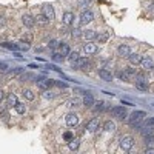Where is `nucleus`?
I'll return each instance as SVG.
<instances>
[{
    "label": "nucleus",
    "mask_w": 154,
    "mask_h": 154,
    "mask_svg": "<svg viewBox=\"0 0 154 154\" xmlns=\"http://www.w3.org/2000/svg\"><path fill=\"white\" fill-rule=\"evenodd\" d=\"M82 37L85 40H93V38H96V31L94 29H86V31L82 32Z\"/></svg>",
    "instance_id": "obj_18"
},
{
    "label": "nucleus",
    "mask_w": 154,
    "mask_h": 154,
    "mask_svg": "<svg viewBox=\"0 0 154 154\" xmlns=\"http://www.w3.org/2000/svg\"><path fill=\"white\" fill-rule=\"evenodd\" d=\"M22 22H23V25L26 28H34V25H35V19L31 17V16H28V14H25L22 17Z\"/></svg>",
    "instance_id": "obj_11"
},
{
    "label": "nucleus",
    "mask_w": 154,
    "mask_h": 154,
    "mask_svg": "<svg viewBox=\"0 0 154 154\" xmlns=\"http://www.w3.org/2000/svg\"><path fill=\"white\" fill-rule=\"evenodd\" d=\"M146 117V112L145 111H134L130 117V126L133 128H139L140 126V122Z\"/></svg>",
    "instance_id": "obj_1"
},
{
    "label": "nucleus",
    "mask_w": 154,
    "mask_h": 154,
    "mask_svg": "<svg viewBox=\"0 0 154 154\" xmlns=\"http://www.w3.org/2000/svg\"><path fill=\"white\" fill-rule=\"evenodd\" d=\"M145 143H146L148 146L154 145V136H152V134H148V136H145Z\"/></svg>",
    "instance_id": "obj_30"
},
{
    "label": "nucleus",
    "mask_w": 154,
    "mask_h": 154,
    "mask_svg": "<svg viewBox=\"0 0 154 154\" xmlns=\"http://www.w3.org/2000/svg\"><path fill=\"white\" fill-rule=\"evenodd\" d=\"M43 96H45L46 99H53V97H54V94H53V93H51V91H49V89H45V93H43Z\"/></svg>",
    "instance_id": "obj_37"
},
{
    "label": "nucleus",
    "mask_w": 154,
    "mask_h": 154,
    "mask_svg": "<svg viewBox=\"0 0 154 154\" xmlns=\"http://www.w3.org/2000/svg\"><path fill=\"white\" fill-rule=\"evenodd\" d=\"M14 108H16V111L19 114H25V112H26V106H25V103H20V102H17Z\"/></svg>",
    "instance_id": "obj_25"
},
{
    "label": "nucleus",
    "mask_w": 154,
    "mask_h": 154,
    "mask_svg": "<svg viewBox=\"0 0 154 154\" xmlns=\"http://www.w3.org/2000/svg\"><path fill=\"white\" fill-rule=\"evenodd\" d=\"M99 75H100L105 82H111V80H112V74H111L108 69H100V71H99Z\"/></svg>",
    "instance_id": "obj_15"
},
{
    "label": "nucleus",
    "mask_w": 154,
    "mask_h": 154,
    "mask_svg": "<svg viewBox=\"0 0 154 154\" xmlns=\"http://www.w3.org/2000/svg\"><path fill=\"white\" fill-rule=\"evenodd\" d=\"M71 34H72V37H75V38H79V37L82 35V31L75 28V29H72V32H71Z\"/></svg>",
    "instance_id": "obj_35"
},
{
    "label": "nucleus",
    "mask_w": 154,
    "mask_h": 154,
    "mask_svg": "<svg viewBox=\"0 0 154 154\" xmlns=\"http://www.w3.org/2000/svg\"><path fill=\"white\" fill-rule=\"evenodd\" d=\"M111 114L114 116V117L123 120V119L126 117V109H125L123 106H114V108L111 109Z\"/></svg>",
    "instance_id": "obj_4"
},
{
    "label": "nucleus",
    "mask_w": 154,
    "mask_h": 154,
    "mask_svg": "<svg viewBox=\"0 0 154 154\" xmlns=\"http://www.w3.org/2000/svg\"><path fill=\"white\" fill-rule=\"evenodd\" d=\"M93 19H94V14H93L89 9L83 11L82 14H80V23H82V25H86V23H89V22H93Z\"/></svg>",
    "instance_id": "obj_6"
},
{
    "label": "nucleus",
    "mask_w": 154,
    "mask_h": 154,
    "mask_svg": "<svg viewBox=\"0 0 154 154\" xmlns=\"http://www.w3.org/2000/svg\"><path fill=\"white\" fill-rule=\"evenodd\" d=\"M68 146H69V149H77L79 148V139H71L69 140V143H68Z\"/></svg>",
    "instance_id": "obj_27"
},
{
    "label": "nucleus",
    "mask_w": 154,
    "mask_h": 154,
    "mask_svg": "<svg viewBox=\"0 0 154 154\" xmlns=\"http://www.w3.org/2000/svg\"><path fill=\"white\" fill-rule=\"evenodd\" d=\"M103 128H105V131H108V133H112V131L116 130V123H114V122H111V120H108V122H105Z\"/></svg>",
    "instance_id": "obj_23"
},
{
    "label": "nucleus",
    "mask_w": 154,
    "mask_h": 154,
    "mask_svg": "<svg viewBox=\"0 0 154 154\" xmlns=\"http://www.w3.org/2000/svg\"><path fill=\"white\" fill-rule=\"evenodd\" d=\"M100 128V123H99V120L97 119H91L88 123H86V130L88 131H91V133H94V131H97Z\"/></svg>",
    "instance_id": "obj_10"
},
{
    "label": "nucleus",
    "mask_w": 154,
    "mask_h": 154,
    "mask_svg": "<svg viewBox=\"0 0 154 154\" xmlns=\"http://www.w3.org/2000/svg\"><path fill=\"white\" fill-rule=\"evenodd\" d=\"M53 60H56V62H62V60H63V56H62L60 53H54V54H53Z\"/></svg>",
    "instance_id": "obj_34"
},
{
    "label": "nucleus",
    "mask_w": 154,
    "mask_h": 154,
    "mask_svg": "<svg viewBox=\"0 0 154 154\" xmlns=\"http://www.w3.org/2000/svg\"><path fill=\"white\" fill-rule=\"evenodd\" d=\"M137 71L134 68H128L123 71V75H125V80H134V77H136Z\"/></svg>",
    "instance_id": "obj_13"
},
{
    "label": "nucleus",
    "mask_w": 154,
    "mask_h": 154,
    "mask_svg": "<svg viewBox=\"0 0 154 154\" xmlns=\"http://www.w3.org/2000/svg\"><path fill=\"white\" fill-rule=\"evenodd\" d=\"M23 97L26 99V100H34V93L31 91V89H23Z\"/></svg>",
    "instance_id": "obj_26"
},
{
    "label": "nucleus",
    "mask_w": 154,
    "mask_h": 154,
    "mask_svg": "<svg viewBox=\"0 0 154 154\" xmlns=\"http://www.w3.org/2000/svg\"><path fill=\"white\" fill-rule=\"evenodd\" d=\"M128 59H130V63H131V65H139V63H140V60H142V56H140V54H130V56H128Z\"/></svg>",
    "instance_id": "obj_17"
},
{
    "label": "nucleus",
    "mask_w": 154,
    "mask_h": 154,
    "mask_svg": "<svg viewBox=\"0 0 154 154\" xmlns=\"http://www.w3.org/2000/svg\"><path fill=\"white\" fill-rule=\"evenodd\" d=\"M146 125H151V126H152V125H154V117H149V119L146 120Z\"/></svg>",
    "instance_id": "obj_46"
},
{
    "label": "nucleus",
    "mask_w": 154,
    "mask_h": 154,
    "mask_svg": "<svg viewBox=\"0 0 154 154\" xmlns=\"http://www.w3.org/2000/svg\"><path fill=\"white\" fill-rule=\"evenodd\" d=\"M83 105H85V106H93V105H94V97H93V94L85 93V97H83Z\"/></svg>",
    "instance_id": "obj_16"
},
{
    "label": "nucleus",
    "mask_w": 154,
    "mask_h": 154,
    "mask_svg": "<svg viewBox=\"0 0 154 154\" xmlns=\"http://www.w3.org/2000/svg\"><path fill=\"white\" fill-rule=\"evenodd\" d=\"M140 65H142V68H143L145 71H152V69H154V63H152V60L148 59V57H142V60H140Z\"/></svg>",
    "instance_id": "obj_8"
},
{
    "label": "nucleus",
    "mask_w": 154,
    "mask_h": 154,
    "mask_svg": "<svg viewBox=\"0 0 154 154\" xmlns=\"http://www.w3.org/2000/svg\"><path fill=\"white\" fill-rule=\"evenodd\" d=\"M3 100V91H0V102Z\"/></svg>",
    "instance_id": "obj_48"
},
{
    "label": "nucleus",
    "mask_w": 154,
    "mask_h": 154,
    "mask_svg": "<svg viewBox=\"0 0 154 154\" xmlns=\"http://www.w3.org/2000/svg\"><path fill=\"white\" fill-rule=\"evenodd\" d=\"M120 146H122V149H125V151H130V149L134 146V139H133L131 136H125V137H122V140H120Z\"/></svg>",
    "instance_id": "obj_2"
},
{
    "label": "nucleus",
    "mask_w": 154,
    "mask_h": 154,
    "mask_svg": "<svg viewBox=\"0 0 154 154\" xmlns=\"http://www.w3.org/2000/svg\"><path fill=\"white\" fill-rule=\"evenodd\" d=\"M79 103H80V100L79 99H74V100L69 102V106H79Z\"/></svg>",
    "instance_id": "obj_41"
},
{
    "label": "nucleus",
    "mask_w": 154,
    "mask_h": 154,
    "mask_svg": "<svg viewBox=\"0 0 154 154\" xmlns=\"http://www.w3.org/2000/svg\"><path fill=\"white\" fill-rule=\"evenodd\" d=\"M22 71H23L22 68H16L14 71H11V72H9V75H19V74H20Z\"/></svg>",
    "instance_id": "obj_39"
},
{
    "label": "nucleus",
    "mask_w": 154,
    "mask_h": 154,
    "mask_svg": "<svg viewBox=\"0 0 154 154\" xmlns=\"http://www.w3.org/2000/svg\"><path fill=\"white\" fill-rule=\"evenodd\" d=\"M42 14L48 19V20H53L54 17H56V12H54V8L51 6V5H45L43 8H42Z\"/></svg>",
    "instance_id": "obj_5"
},
{
    "label": "nucleus",
    "mask_w": 154,
    "mask_h": 154,
    "mask_svg": "<svg viewBox=\"0 0 154 154\" xmlns=\"http://www.w3.org/2000/svg\"><path fill=\"white\" fill-rule=\"evenodd\" d=\"M140 133H142L143 136H148V134H152V128H151V125H146V126H142V128H140Z\"/></svg>",
    "instance_id": "obj_28"
},
{
    "label": "nucleus",
    "mask_w": 154,
    "mask_h": 154,
    "mask_svg": "<svg viewBox=\"0 0 154 154\" xmlns=\"http://www.w3.org/2000/svg\"><path fill=\"white\" fill-rule=\"evenodd\" d=\"M34 19H35V23H37V25H42V26L48 25V22H49V20H48V19H46L43 14H38V16H37V17H34Z\"/></svg>",
    "instance_id": "obj_20"
},
{
    "label": "nucleus",
    "mask_w": 154,
    "mask_h": 154,
    "mask_svg": "<svg viewBox=\"0 0 154 154\" xmlns=\"http://www.w3.org/2000/svg\"><path fill=\"white\" fill-rule=\"evenodd\" d=\"M59 45H60V43H59L57 40H51V42L48 43V46H49L51 49H56V48H59Z\"/></svg>",
    "instance_id": "obj_32"
},
{
    "label": "nucleus",
    "mask_w": 154,
    "mask_h": 154,
    "mask_svg": "<svg viewBox=\"0 0 154 154\" xmlns=\"http://www.w3.org/2000/svg\"><path fill=\"white\" fill-rule=\"evenodd\" d=\"M22 40H25V42H31V35H23V37H22Z\"/></svg>",
    "instance_id": "obj_45"
},
{
    "label": "nucleus",
    "mask_w": 154,
    "mask_h": 154,
    "mask_svg": "<svg viewBox=\"0 0 154 154\" xmlns=\"http://www.w3.org/2000/svg\"><path fill=\"white\" fill-rule=\"evenodd\" d=\"M8 71V65H6V63H0V72H6Z\"/></svg>",
    "instance_id": "obj_38"
},
{
    "label": "nucleus",
    "mask_w": 154,
    "mask_h": 154,
    "mask_svg": "<svg viewBox=\"0 0 154 154\" xmlns=\"http://www.w3.org/2000/svg\"><path fill=\"white\" fill-rule=\"evenodd\" d=\"M2 119H3L5 122H8V120H9V114H8L6 111H3V112H2Z\"/></svg>",
    "instance_id": "obj_42"
},
{
    "label": "nucleus",
    "mask_w": 154,
    "mask_h": 154,
    "mask_svg": "<svg viewBox=\"0 0 154 154\" xmlns=\"http://www.w3.org/2000/svg\"><path fill=\"white\" fill-rule=\"evenodd\" d=\"M5 109H6V105H5V103H2V102H0V114H2V112H3Z\"/></svg>",
    "instance_id": "obj_44"
},
{
    "label": "nucleus",
    "mask_w": 154,
    "mask_h": 154,
    "mask_svg": "<svg viewBox=\"0 0 154 154\" xmlns=\"http://www.w3.org/2000/svg\"><path fill=\"white\" fill-rule=\"evenodd\" d=\"M117 53H119V56H122V57H128L131 54V49H130V46L128 45H120L119 48H117Z\"/></svg>",
    "instance_id": "obj_12"
},
{
    "label": "nucleus",
    "mask_w": 154,
    "mask_h": 154,
    "mask_svg": "<svg viewBox=\"0 0 154 154\" xmlns=\"http://www.w3.org/2000/svg\"><path fill=\"white\" fill-rule=\"evenodd\" d=\"M89 2H91V0H77V5H79L80 8H85V6L89 5Z\"/></svg>",
    "instance_id": "obj_31"
},
{
    "label": "nucleus",
    "mask_w": 154,
    "mask_h": 154,
    "mask_svg": "<svg viewBox=\"0 0 154 154\" xmlns=\"http://www.w3.org/2000/svg\"><path fill=\"white\" fill-rule=\"evenodd\" d=\"M35 83H37V86H38V88H42L43 91H45V89H49L51 86L54 85V82H53V80H51V79H45V77H42V79H37V80H35Z\"/></svg>",
    "instance_id": "obj_3"
},
{
    "label": "nucleus",
    "mask_w": 154,
    "mask_h": 154,
    "mask_svg": "<svg viewBox=\"0 0 154 154\" xmlns=\"http://www.w3.org/2000/svg\"><path fill=\"white\" fill-rule=\"evenodd\" d=\"M136 86L142 91H146L148 89V80L146 79H136Z\"/></svg>",
    "instance_id": "obj_14"
},
{
    "label": "nucleus",
    "mask_w": 154,
    "mask_h": 154,
    "mask_svg": "<svg viewBox=\"0 0 154 154\" xmlns=\"http://www.w3.org/2000/svg\"><path fill=\"white\" fill-rule=\"evenodd\" d=\"M0 45H2L3 48H8V49H19V46L17 45H14V43H9V42H3V43H0Z\"/></svg>",
    "instance_id": "obj_29"
},
{
    "label": "nucleus",
    "mask_w": 154,
    "mask_h": 154,
    "mask_svg": "<svg viewBox=\"0 0 154 154\" xmlns=\"http://www.w3.org/2000/svg\"><path fill=\"white\" fill-rule=\"evenodd\" d=\"M54 85L59 86V88H66V83L65 82H54Z\"/></svg>",
    "instance_id": "obj_43"
},
{
    "label": "nucleus",
    "mask_w": 154,
    "mask_h": 154,
    "mask_svg": "<svg viewBox=\"0 0 154 154\" xmlns=\"http://www.w3.org/2000/svg\"><path fill=\"white\" fill-rule=\"evenodd\" d=\"M96 40L99 43H105L108 40V32H100V34H96Z\"/></svg>",
    "instance_id": "obj_21"
},
{
    "label": "nucleus",
    "mask_w": 154,
    "mask_h": 154,
    "mask_svg": "<svg viewBox=\"0 0 154 154\" xmlns=\"http://www.w3.org/2000/svg\"><path fill=\"white\" fill-rule=\"evenodd\" d=\"M72 20H74V14L72 12H65V14H63V23L65 25H71L72 23Z\"/></svg>",
    "instance_id": "obj_19"
},
{
    "label": "nucleus",
    "mask_w": 154,
    "mask_h": 154,
    "mask_svg": "<svg viewBox=\"0 0 154 154\" xmlns=\"http://www.w3.org/2000/svg\"><path fill=\"white\" fill-rule=\"evenodd\" d=\"M68 56H69V60H71V62H74V60L79 59V54H77V53H69Z\"/></svg>",
    "instance_id": "obj_36"
},
{
    "label": "nucleus",
    "mask_w": 154,
    "mask_h": 154,
    "mask_svg": "<svg viewBox=\"0 0 154 154\" xmlns=\"http://www.w3.org/2000/svg\"><path fill=\"white\" fill-rule=\"evenodd\" d=\"M66 125L68 126H75L77 123H79V116H77L75 112H69L68 116H66Z\"/></svg>",
    "instance_id": "obj_7"
},
{
    "label": "nucleus",
    "mask_w": 154,
    "mask_h": 154,
    "mask_svg": "<svg viewBox=\"0 0 154 154\" xmlns=\"http://www.w3.org/2000/svg\"><path fill=\"white\" fill-rule=\"evenodd\" d=\"M19 48H20V49H25V51H26V49H28L29 46H28V45H23V42H22V45H19Z\"/></svg>",
    "instance_id": "obj_47"
},
{
    "label": "nucleus",
    "mask_w": 154,
    "mask_h": 154,
    "mask_svg": "<svg viewBox=\"0 0 154 154\" xmlns=\"http://www.w3.org/2000/svg\"><path fill=\"white\" fill-rule=\"evenodd\" d=\"M59 48H60V54H62V56H68V54L71 53V51H69V46H68L66 43H60Z\"/></svg>",
    "instance_id": "obj_22"
},
{
    "label": "nucleus",
    "mask_w": 154,
    "mask_h": 154,
    "mask_svg": "<svg viewBox=\"0 0 154 154\" xmlns=\"http://www.w3.org/2000/svg\"><path fill=\"white\" fill-rule=\"evenodd\" d=\"M105 109V102H99L97 106L94 108V111H103Z\"/></svg>",
    "instance_id": "obj_33"
},
{
    "label": "nucleus",
    "mask_w": 154,
    "mask_h": 154,
    "mask_svg": "<svg viewBox=\"0 0 154 154\" xmlns=\"http://www.w3.org/2000/svg\"><path fill=\"white\" fill-rule=\"evenodd\" d=\"M16 103H17V96L11 93L8 96V106H16Z\"/></svg>",
    "instance_id": "obj_24"
},
{
    "label": "nucleus",
    "mask_w": 154,
    "mask_h": 154,
    "mask_svg": "<svg viewBox=\"0 0 154 154\" xmlns=\"http://www.w3.org/2000/svg\"><path fill=\"white\" fill-rule=\"evenodd\" d=\"M83 51H85L86 54H96L97 51H99V46H97L96 43L89 42V43H85V45H83Z\"/></svg>",
    "instance_id": "obj_9"
},
{
    "label": "nucleus",
    "mask_w": 154,
    "mask_h": 154,
    "mask_svg": "<svg viewBox=\"0 0 154 154\" xmlns=\"http://www.w3.org/2000/svg\"><path fill=\"white\" fill-rule=\"evenodd\" d=\"M63 139H65V140H71L72 139V133L71 131H66L65 134H63Z\"/></svg>",
    "instance_id": "obj_40"
}]
</instances>
